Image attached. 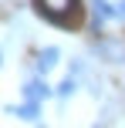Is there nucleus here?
Returning <instances> with one entry per match:
<instances>
[{"label":"nucleus","instance_id":"nucleus-1","mask_svg":"<svg viewBox=\"0 0 125 128\" xmlns=\"http://www.w3.org/2000/svg\"><path fill=\"white\" fill-rule=\"evenodd\" d=\"M41 17H47L51 24H61V27H71L81 14V0H34Z\"/></svg>","mask_w":125,"mask_h":128},{"label":"nucleus","instance_id":"nucleus-2","mask_svg":"<svg viewBox=\"0 0 125 128\" xmlns=\"http://www.w3.org/2000/svg\"><path fill=\"white\" fill-rule=\"evenodd\" d=\"M14 118H24V122H41V101H24L17 108H7Z\"/></svg>","mask_w":125,"mask_h":128},{"label":"nucleus","instance_id":"nucleus-3","mask_svg":"<svg viewBox=\"0 0 125 128\" xmlns=\"http://www.w3.org/2000/svg\"><path fill=\"white\" fill-rule=\"evenodd\" d=\"M24 98L27 101H44V98H51V88H47L41 78H34V81L24 84Z\"/></svg>","mask_w":125,"mask_h":128},{"label":"nucleus","instance_id":"nucleus-4","mask_svg":"<svg viewBox=\"0 0 125 128\" xmlns=\"http://www.w3.org/2000/svg\"><path fill=\"white\" fill-rule=\"evenodd\" d=\"M91 7H95V30H98L105 20H112V17H115V4H108V0H95Z\"/></svg>","mask_w":125,"mask_h":128},{"label":"nucleus","instance_id":"nucleus-5","mask_svg":"<svg viewBox=\"0 0 125 128\" xmlns=\"http://www.w3.org/2000/svg\"><path fill=\"white\" fill-rule=\"evenodd\" d=\"M58 58H61V51H58V47H44V51L37 54V71H41V74H47V71L58 64Z\"/></svg>","mask_w":125,"mask_h":128},{"label":"nucleus","instance_id":"nucleus-6","mask_svg":"<svg viewBox=\"0 0 125 128\" xmlns=\"http://www.w3.org/2000/svg\"><path fill=\"white\" fill-rule=\"evenodd\" d=\"M98 54H101V58H108L112 64H125V54H122V47L115 44V40H105V44H98Z\"/></svg>","mask_w":125,"mask_h":128},{"label":"nucleus","instance_id":"nucleus-7","mask_svg":"<svg viewBox=\"0 0 125 128\" xmlns=\"http://www.w3.org/2000/svg\"><path fill=\"white\" fill-rule=\"evenodd\" d=\"M74 91H78V74H68L64 81L58 84V98H71Z\"/></svg>","mask_w":125,"mask_h":128},{"label":"nucleus","instance_id":"nucleus-8","mask_svg":"<svg viewBox=\"0 0 125 128\" xmlns=\"http://www.w3.org/2000/svg\"><path fill=\"white\" fill-rule=\"evenodd\" d=\"M115 17H118V20H125V0H122V4H115Z\"/></svg>","mask_w":125,"mask_h":128},{"label":"nucleus","instance_id":"nucleus-9","mask_svg":"<svg viewBox=\"0 0 125 128\" xmlns=\"http://www.w3.org/2000/svg\"><path fill=\"white\" fill-rule=\"evenodd\" d=\"M0 64H4V54H0Z\"/></svg>","mask_w":125,"mask_h":128}]
</instances>
